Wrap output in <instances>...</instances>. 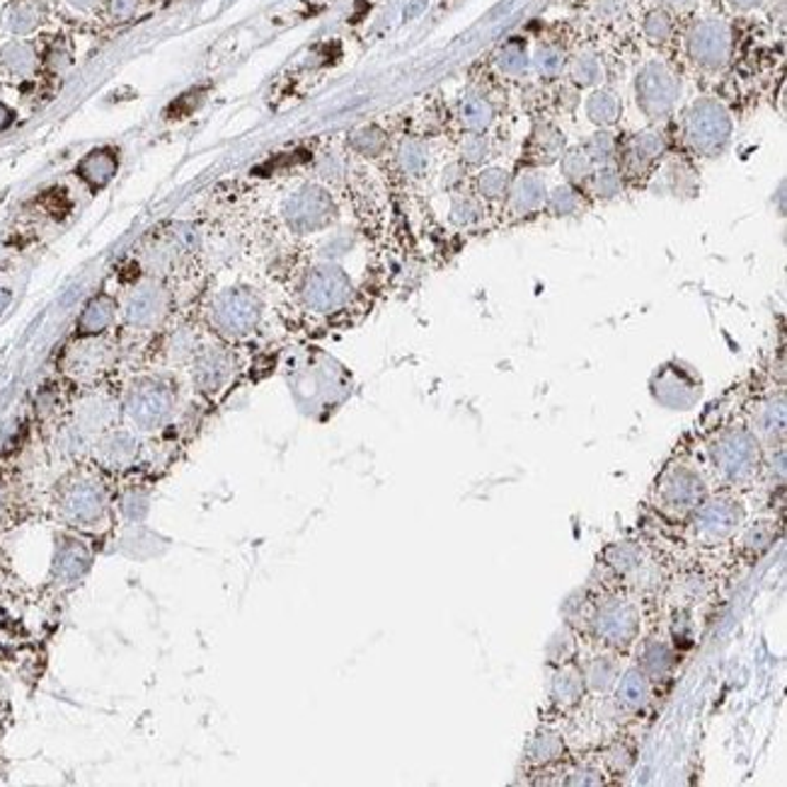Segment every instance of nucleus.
I'll list each match as a JSON object with an SVG mask.
<instances>
[{"mask_svg": "<svg viewBox=\"0 0 787 787\" xmlns=\"http://www.w3.org/2000/svg\"><path fill=\"white\" fill-rule=\"evenodd\" d=\"M52 611L15 580L0 577V662L22 664L37 659L52 630Z\"/></svg>", "mask_w": 787, "mask_h": 787, "instance_id": "f257e3e1", "label": "nucleus"}, {"mask_svg": "<svg viewBox=\"0 0 787 787\" xmlns=\"http://www.w3.org/2000/svg\"><path fill=\"white\" fill-rule=\"evenodd\" d=\"M126 328L150 332L163 326L170 312V288L158 280L138 282L124 300Z\"/></svg>", "mask_w": 787, "mask_h": 787, "instance_id": "f03ea898", "label": "nucleus"}, {"mask_svg": "<svg viewBox=\"0 0 787 787\" xmlns=\"http://www.w3.org/2000/svg\"><path fill=\"white\" fill-rule=\"evenodd\" d=\"M208 318H212V326L221 334L240 338V334H248L258 326L260 304L254 300L252 294L242 292V288H230V292L216 296Z\"/></svg>", "mask_w": 787, "mask_h": 787, "instance_id": "7ed1b4c3", "label": "nucleus"}, {"mask_svg": "<svg viewBox=\"0 0 787 787\" xmlns=\"http://www.w3.org/2000/svg\"><path fill=\"white\" fill-rule=\"evenodd\" d=\"M172 404H175V400H172V392L166 384H160V380H141V384L134 386L129 400H126V412L144 430H153V426L168 420Z\"/></svg>", "mask_w": 787, "mask_h": 787, "instance_id": "20e7f679", "label": "nucleus"}, {"mask_svg": "<svg viewBox=\"0 0 787 787\" xmlns=\"http://www.w3.org/2000/svg\"><path fill=\"white\" fill-rule=\"evenodd\" d=\"M330 214H332V202L328 192L320 187H306L296 192L284 206V218L288 221V226L300 230L320 228L328 221Z\"/></svg>", "mask_w": 787, "mask_h": 787, "instance_id": "39448f33", "label": "nucleus"}, {"mask_svg": "<svg viewBox=\"0 0 787 787\" xmlns=\"http://www.w3.org/2000/svg\"><path fill=\"white\" fill-rule=\"evenodd\" d=\"M715 463L732 482H746L756 470V448L754 442L744 434H732L720 442V448H715Z\"/></svg>", "mask_w": 787, "mask_h": 787, "instance_id": "423d86ee", "label": "nucleus"}, {"mask_svg": "<svg viewBox=\"0 0 787 787\" xmlns=\"http://www.w3.org/2000/svg\"><path fill=\"white\" fill-rule=\"evenodd\" d=\"M304 296L306 304L316 310H332L342 306L346 296H350V282H346V276L340 270L320 267L308 276Z\"/></svg>", "mask_w": 787, "mask_h": 787, "instance_id": "0eeeda50", "label": "nucleus"}, {"mask_svg": "<svg viewBox=\"0 0 787 787\" xmlns=\"http://www.w3.org/2000/svg\"><path fill=\"white\" fill-rule=\"evenodd\" d=\"M739 521H742V509L734 506V502L715 500L698 506L696 534L705 540H722L734 534Z\"/></svg>", "mask_w": 787, "mask_h": 787, "instance_id": "6e6552de", "label": "nucleus"}, {"mask_svg": "<svg viewBox=\"0 0 787 787\" xmlns=\"http://www.w3.org/2000/svg\"><path fill=\"white\" fill-rule=\"evenodd\" d=\"M44 22L46 5L42 0H10L3 13H0V27L15 39L30 37V34L42 30Z\"/></svg>", "mask_w": 787, "mask_h": 787, "instance_id": "1a4fd4ad", "label": "nucleus"}, {"mask_svg": "<svg viewBox=\"0 0 787 787\" xmlns=\"http://www.w3.org/2000/svg\"><path fill=\"white\" fill-rule=\"evenodd\" d=\"M662 500H664L662 506L669 509V512H678V514L693 512V509L700 506L703 484L696 476H691L686 470L671 472V476L664 478L662 482Z\"/></svg>", "mask_w": 787, "mask_h": 787, "instance_id": "9d476101", "label": "nucleus"}, {"mask_svg": "<svg viewBox=\"0 0 787 787\" xmlns=\"http://www.w3.org/2000/svg\"><path fill=\"white\" fill-rule=\"evenodd\" d=\"M691 52L696 61L703 66H720L725 64L729 54V34L720 22H703V25L693 32L691 37Z\"/></svg>", "mask_w": 787, "mask_h": 787, "instance_id": "9b49d317", "label": "nucleus"}, {"mask_svg": "<svg viewBox=\"0 0 787 787\" xmlns=\"http://www.w3.org/2000/svg\"><path fill=\"white\" fill-rule=\"evenodd\" d=\"M39 68V54L27 39H10L0 46V76L10 80H27Z\"/></svg>", "mask_w": 787, "mask_h": 787, "instance_id": "f8f14e48", "label": "nucleus"}, {"mask_svg": "<svg viewBox=\"0 0 787 787\" xmlns=\"http://www.w3.org/2000/svg\"><path fill=\"white\" fill-rule=\"evenodd\" d=\"M598 635H604L611 645H628L632 642L635 632H638V616H635L632 606L613 601L604 611L598 613Z\"/></svg>", "mask_w": 787, "mask_h": 787, "instance_id": "ddd939ff", "label": "nucleus"}, {"mask_svg": "<svg viewBox=\"0 0 787 787\" xmlns=\"http://www.w3.org/2000/svg\"><path fill=\"white\" fill-rule=\"evenodd\" d=\"M110 362H112L110 346L102 340H98V334H85V340L78 342L73 346L71 356H68V366H71V372L76 376H83V378H88V376L92 378V376L102 374Z\"/></svg>", "mask_w": 787, "mask_h": 787, "instance_id": "4468645a", "label": "nucleus"}, {"mask_svg": "<svg viewBox=\"0 0 787 787\" xmlns=\"http://www.w3.org/2000/svg\"><path fill=\"white\" fill-rule=\"evenodd\" d=\"M117 170H119L117 150L107 148V146L90 150V153L78 163L80 180H83L92 190L107 187V184L114 180V175H117Z\"/></svg>", "mask_w": 787, "mask_h": 787, "instance_id": "2eb2a0df", "label": "nucleus"}, {"mask_svg": "<svg viewBox=\"0 0 787 787\" xmlns=\"http://www.w3.org/2000/svg\"><path fill=\"white\" fill-rule=\"evenodd\" d=\"M85 488L83 490H73L68 492L66 497V504H61L66 509L68 518H73L76 524L73 526H85L90 528L92 524H98L102 512H104V497L100 492V488H95V482H83Z\"/></svg>", "mask_w": 787, "mask_h": 787, "instance_id": "dca6fc26", "label": "nucleus"}, {"mask_svg": "<svg viewBox=\"0 0 787 787\" xmlns=\"http://www.w3.org/2000/svg\"><path fill=\"white\" fill-rule=\"evenodd\" d=\"M638 92L647 107H659V112H662L674 100V80H671L664 68L650 66L640 78Z\"/></svg>", "mask_w": 787, "mask_h": 787, "instance_id": "f3484780", "label": "nucleus"}, {"mask_svg": "<svg viewBox=\"0 0 787 787\" xmlns=\"http://www.w3.org/2000/svg\"><path fill=\"white\" fill-rule=\"evenodd\" d=\"M228 376V358L224 352L208 350L194 358V378L202 390H216Z\"/></svg>", "mask_w": 787, "mask_h": 787, "instance_id": "a211bd4d", "label": "nucleus"}, {"mask_svg": "<svg viewBox=\"0 0 787 787\" xmlns=\"http://www.w3.org/2000/svg\"><path fill=\"white\" fill-rule=\"evenodd\" d=\"M112 320H114L112 298L98 296L85 306L83 316H80V322H78V330L83 334H100L112 326Z\"/></svg>", "mask_w": 787, "mask_h": 787, "instance_id": "6ab92c4d", "label": "nucleus"}, {"mask_svg": "<svg viewBox=\"0 0 787 787\" xmlns=\"http://www.w3.org/2000/svg\"><path fill=\"white\" fill-rule=\"evenodd\" d=\"M647 693H650L647 691V678L640 674V671H630L618 688V700L625 705V708L638 710L645 705Z\"/></svg>", "mask_w": 787, "mask_h": 787, "instance_id": "aec40b11", "label": "nucleus"}, {"mask_svg": "<svg viewBox=\"0 0 787 787\" xmlns=\"http://www.w3.org/2000/svg\"><path fill=\"white\" fill-rule=\"evenodd\" d=\"M144 0H104V10L112 22H129L141 10Z\"/></svg>", "mask_w": 787, "mask_h": 787, "instance_id": "412c9836", "label": "nucleus"}, {"mask_svg": "<svg viewBox=\"0 0 787 787\" xmlns=\"http://www.w3.org/2000/svg\"><path fill=\"white\" fill-rule=\"evenodd\" d=\"M71 52H68V46L64 42H56L49 46V52H46L44 56V64L46 68H49L52 73H64L68 66H71Z\"/></svg>", "mask_w": 787, "mask_h": 787, "instance_id": "4be33fe9", "label": "nucleus"}, {"mask_svg": "<svg viewBox=\"0 0 787 787\" xmlns=\"http://www.w3.org/2000/svg\"><path fill=\"white\" fill-rule=\"evenodd\" d=\"M64 3L76 13H98L100 8H104V0H64Z\"/></svg>", "mask_w": 787, "mask_h": 787, "instance_id": "5701e85b", "label": "nucleus"}, {"mask_svg": "<svg viewBox=\"0 0 787 787\" xmlns=\"http://www.w3.org/2000/svg\"><path fill=\"white\" fill-rule=\"evenodd\" d=\"M13 119H15V112L10 110L5 102H0V132H5L8 126L13 124Z\"/></svg>", "mask_w": 787, "mask_h": 787, "instance_id": "b1692460", "label": "nucleus"}, {"mask_svg": "<svg viewBox=\"0 0 787 787\" xmlns=\"http://www.w3.org/2000/svg\"><path fill=\"white\" fill-rule=\"evenodd\" d=\"M5 720H8V698H5L3 688H0V727L5 725Z\"/></svg>", "mask_w": 787, "mask_h": 787, "instance_id": "393cba45", "label": "nucleus"}, {"mask_svg": "<svg viewBox=\"0 0 787 787\" xmlns=\"http://www.w3.org/2000/svg\"><path fill=\"white\" fill-rule=\"evenodd\" d=\"M732 3H734V5H739V8H751V5L761 3V0H732Z\"/></svg>", "mask_w": 787, "mask_h": 787, "instance_id": "a878e982", "label": "nucleus"}, {"mask_svg": "<svg viewBox=\"0 0 787 787\" xmlns=\"http://www.w3.org/2000/svg\"><path fill=\"white\" fill-rule=\"evenodd\" d=\"M8 298H10V296H8L5 292H0V310H3V308L8 306Z\"/></svg>", "mask_w": 787, "mask_h": 787, "instance_id": "bb28decb", "label": "nucleus"}]
</instances>
